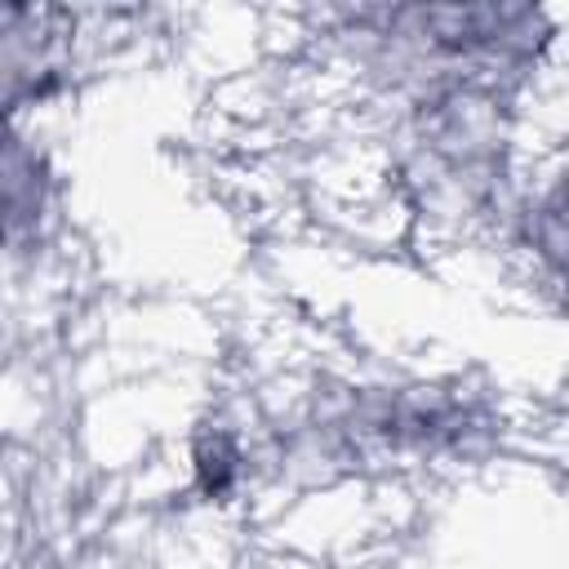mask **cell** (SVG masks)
Here are the masks:
<instances>
[{
    "instance_id": "6da1fadb",
    "label": "cell",
    "mask_w": 569,
    "mask_h": 569,
    "mask_svg": "<svg viewBox=\"0 0 569 569\" xmlns=\"http://www.w3.org/2000/svg\"><path fill=\"white\" fill-rule=\"evenodd\" d=\"M533 240H538V253L560 276H569V173L542 196V204L533 213Z\"/></svg>"
}]
</instances>
